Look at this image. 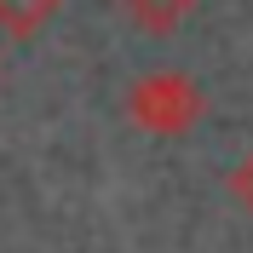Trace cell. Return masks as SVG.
Masks as SVG:
<instances>
[{
    "label": "cell",
    "instance_id": "obj_1",
    "mask_svg": "<svg viewBox=\"0 0 253 253\" xmlns=\"http://www.w3.org/2000/svg\"><path fill=\"white\" fill-rule=\"evenodd\" d=\"M202 115H207V92L178 69H156L126 86V121L156 138H184L190 126H202Z\"/></svg>",
    "mask_w": 253,
    "mask_h": 253
},
{
    "label": "cell",
    "instance_id": "obj_2",
    "mask_svg": "<svg viewBox=\"0 0 253 253\" xmlns=\"http://www.w3.org/2000/svg\"><path fill=\"white\" fill-rule=\"evenodd\" d=\"M202 0H115V12L144 35H173L190 12H196Z\"/></svg>",
    "mask_w": 253,
    "mask_h": 253
},
{
    "label": "cell",
    "instance_id": "obj_3",
    "mask_svg": "<svg viewBox=\"0 0 253 253\" xmlns=\"http://www.w3.org/2000/svg\"><path fill=\"white\" fill-rule=\"evenodd\" d=\"M63 0H0V35L6 41H35L58 17Z\"/></svg>",
    "mask_w": 253,
    "mask_h": 253
},
{
    "label": "cell",
    "instance_id": "obj_4",
    "mask_svg": "<svg viewBox=\"0 0 253 253\" xmlns=\"http://www.w3.org/2000/svg\"><path fill=\"white\" fill-rule=\"evenodd\" d=\"M224 190H230V202H236L242 213L253 219V150L236 161V167H230V173H224Z\"/></svg>",
    "mask_w": 253,
    "mask_h": 253
}]
</instances>
